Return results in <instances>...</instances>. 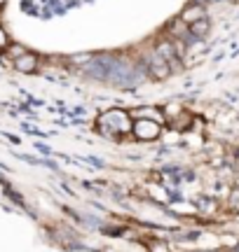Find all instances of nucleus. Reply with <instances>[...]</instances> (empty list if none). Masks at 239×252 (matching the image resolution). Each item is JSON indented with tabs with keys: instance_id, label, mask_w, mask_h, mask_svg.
Listing matches in <instances>:
<instances>
[{
	"instance_id": "f03ea898",
	"label": "nucleus",
	"mask_w": 239,
	"mask_h": 252,
	"mask_svg": "<svg viewBox=\"0 0 239 252\" xmlns=\"http://www.w3.org/2000/svg\"><path fill=\"white\" fill-rule=\"evenodd\" d=\"M141 77H143V72L136 70L129 61H115V59H111L108 70H106V80L115 82V84H120V87H131V84H138Z\"/></svg>"
},
{
	"instance_id": "7ed1b4c3",
	"label": "nucleus",
	"mask_w": 239,
	"mask_h": 252,
	"mask_svg": "<svg viewBox=\"0 0 239 252\" xmlns=\"http://www.w3.org/2000/svg\"><path fill=\"white\" fill-rule=\"evenodd\" d=\"M159 131H162V124H157L153 119H134V124H131V133L138 140H155Z\"/></svg>"
},
{
	"instance_id": "9d476101",
	"label": "nucleus",
	"mask_w": 239,
	"mask_h": 252,
	"mask_svg": "<svg viewBox=\"0 0 239 252\" xmlns=\"http://www.w3.org/2000/svg\"><path fill=\"white\" fill-rule=\"evenodd\" d=\"M7 45H9V40H7V33H5V31L0 28V52H2V49H7Z\"/></svg>"
},
{
	"instance_id": "0eeeda50",
	"label": "nucleus",
	"mask_w": 239,
	"mask_h": 252,
	"mask_svg": "<svg viewBox=\"0 0 239 252\" xmlns=\"http://www.w3.org/2000/svg\"><path fill=\"white\" fill-rule=\"evenodd\" d=\"M188 33L193 37H204L209 33V19L202 17V19H197V21H193V24H188Z\"/></svg>"
},
{
	"instance_id": "423d86ee",
	"label": "nucleus",
	"mask_w": 239,
	"mask_h": 252,
	"mask_svg": "<svg viewBox=\"0 0 239 252\" xmlns=\"http://www.w3.org/2000/svg\"><path fill=\"white\" fill-rule=\"evenodd\" d=\"M14 68H17L19 72H36V68H38L36 54H28V52H19V56L14 59Z\"/></svg>"
},
{
	"instance_id": "f8f14e48",
	"label": "nucleus",
	"mask_w": 239,
	"mask_h": 252,
	"mask_svg": "<svg viewBox=\"0 0 239 252\" xmlns=\"http://www.w3.org/2000/svg\"><path fill=\"white\" fill-rule=\"evenodd\" d=\"M206 2H223V0H206Z\"/></svg>"
},
{
	"instance_id": "9b49d317",
	"label": "nucleus",
	"mask_w": 239,
	"mask_h": 252,
	"mask_svg": "<svg viewBox=\"0 0 239 252\" xmlns=\"http://www.w3.org/2000/svg\"><path fill=\"white\" fill-rule=\"evenodd\" d=\"M153 252H164V250H159V245H155V250H153Z\"/></svg>"
},
{
	"instance_id": "1a4fd4ad",
	"label": "nucleus",
	"mask_w": 239,
	"mask_h": 252,
	"mask_svg": "<svg viewBox=\"0 0 239 252\" xmlns=\"http://www.w3.org/2000/svg\"><path fill=\"white\" fill-rule=\"evenodd\" d=\"M169 33L171 35H178V37H185L188 33V24H185L183 19H178V21H171V26H169ZM190 35V33H188Z\"/></svg>"
},
{
	"instance_id": "f257e3e1",
	"label": "nucleus",
	"mask_w": 239,
	"mask_h": 252,
	"mask_svg": "<svg viewBox=\"0 0 239 252\" xmlns=\"http://www.w3.org/2000/svg\"><path fill=\"white\" fill-rule=\"evenodd\" d=\"M131 124L134 119L124 110H108L103 112L99 122H96V131L106 138H122V135L131 133Z\"/></svg>"
},
{
	"instance_id": "ddd939ff",
	"label": "nucleus",
	"mask_w": 239,
	"mask_h": 252,
	"mask_svg": "<svg viewBox=\"0 0 239 252\" xmlns=\"http://www.w3.org/2000/svg\"><path fill=\"white\" fill-rule=\"evenodd\" d=\"M5 2H7V0H0V5H5Z\"/></svg>"
},
{
	"instance_id": "6e6552de",
	"label": "nucleus",
	"mask_w": 239,
	"mask_h": 252,
	"mask_svg": "<svg viewBox=\"0 0 239 252\" xmlns=\"http://www.w3.org/2000/svg\"><path fill=\"white\" fill-rule=\"evenodd\" d=\"M202 17H206L204 14V5H195V2L181 14V19H183L185 24H193V21H197V19H202Z\"/></svg>"
},
{
	"instance_id": "39448f33",
	"label": "nucleus",
	"mask_w": 239,
	"mask_h": 252,
	"mask_svg": "<svg viewBox=\"0 0 239 252\" xmlns=\"http://www.w3.org/2000/svg\"><path fill=\"white\" fill-rule=\"evenodd\" d=\"M131 119H153L157 124H162L164 122V115H162V110L159 108H153V105H143V108H136L129 112Z\"/></svg>"
},
{
	"instance_id": "20e7f679",
	"label": "nucleus",
	"mask_w": 239,
	"mask_h": 252,
	"mask_svg": "<svg viewBox=\"0 0 239 252\" xmlns=\"http://www.w3.org/2000/svg\"><path fill=\"white\" fill-rule=\"evenodd\" d=\"M148 70H150V75H153L155 80H166V77L174 72L171 70V65H169V61H166L162 54H157V52H153V56H150Z\"/></svg>"
}]
</instances>
